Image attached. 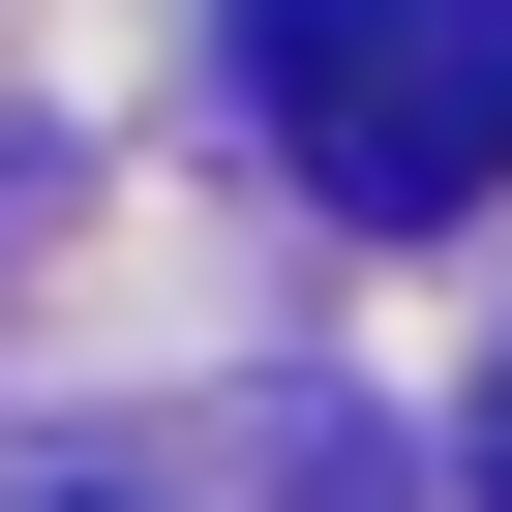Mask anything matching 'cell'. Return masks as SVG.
Masks as SVG:
<instances>
[{
    "mask_svg": "<svg viewBox=\"0 0 512 512\" xmlns=\"http://www.w3.org/2000/svg\"><path fill=\"white\" fill-rule=\"evenodd\" d=\"M241 91L302 121V181L332 211H482L512 181V0H241Z\"/></svg>",
    "mask_w": 512,
    "mask_h": 512,
    "instance_id": "1",
    "label": "cell"
}]
</instances>
